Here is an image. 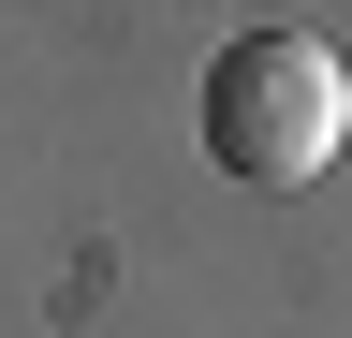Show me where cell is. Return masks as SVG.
<instances>
[{
  "label": "cell",
  "instance_id": "cell-1",
  "mask_svg": "<svg viewBox=\"0 0 352 338\" xmlns=\"http://www.w3.org/2000/svg\"><path fill=\"white\" fill-rule=\"evenodd\" d=\"M206 147L235 162L250 191H308L352 147V74L308 45V30H250V45L206 74Z\"/></svg>",
  "mask_w": 352,
  "mask_h": 338
}]
</instances>
